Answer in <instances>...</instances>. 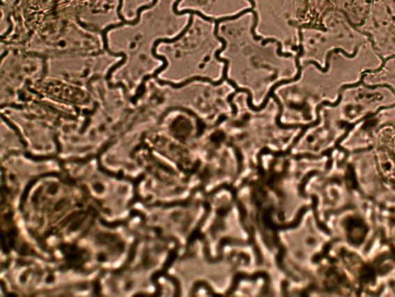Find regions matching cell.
I'll use <instances>...</instances> for the list:
<instances>
[{
	"label": "cell",
	"mask_w": 395,
	"mask_h": 297,
	"mask_svg": "<svg viewBox=\"0 0 395 297\" xmlns=\"http://www.w3.org/2000/svg\"><path fill=\"white\" fill-rule=\"evenodd\" d=\"M395 105V93L389 86H369L363 82L354 86L344 87L339 100L330 105L336 118L354 123L375 113L380 108Z\"/></svg>",
	"instance_id": "obj_1"
},
{
	"label": "cell",
	"mask_w": 395,
	"mask_h": 297,
	"mask_svg": "<svg viewBox=\"0 0 395 297\" xmlns=\"http://www.w3.org/2000/svg\"><path fill=\"white\" fill-rule=\"evenodd\" d=\"M357 29L368 35L382 59L395 56V0H373L367 20Z\"/></svg>",
	"instance_id": "obj_2"
},
{
	"label": "cell",
	"mask_w": 395,
	"mask_h": 297,
	"mask_svg": "<svg viewBox=\"0 0 395 297\" xmlns=\"http://www.w3.org/2000/svg\"><path fill=\"white\" fill-rule=\"evenodd\" d=\"M373 0H336L335 8L344 14L355 27L362 26L369 17Z\"/></svg>",
	"instance_id": "obj_3"
},
{
	"label": "cell",
	"mask_w": 395,
	"mask_h": 297,
	"mask_svg": "<svg viewBox=\"0 0 395 297\" xmlns=\"http://www.w3.org/2000/svg\"><path fill=\"white\" fill-rule=\"evenodd\" d=\"M362 82L369 86H389L395 93V56L387 59L378 70L364 73Z\"/></svg>",
	"instance_id": "obj_4"
},
{
	"label": "cell",
	"mask_w": 395,
	"mask_h": 297,
	"mask_svg": "<svg viewBox=\"0 0 395 297\" xmlns=\"http://www.w3.org/2000/svg\"><path fill=\"white\" fill-rule=\"evenodd\" d=\"M214 21H215V31H214L215 37L217 38V40L221 41L222 44V48L218 50V51L217 52H215V59H217V61H219L220 62H224L225 63V68L224 69V73H222V79L219 80L220 82H224V81H226L228 79V70H229V61L226 59H222L221 56H220V54L222 52H224V50L226 48L227 42L226 41V40L219 37V35H218L219 25L220 24L219 22V20H215Z\"/></svg>",
	"instance_id": "obj_5"
},
{
	"label": "cell",
	"mask_w": 395,
	"mask_h": 297,
	"mask_svg": "<svg viewBox=\"0 0 395 297\" xmlns=\"http://www.w3.org/2000/svg\"><path fill=\"white\" fill-rule=\"evenodd\" d=\"M376 125L395 123V105L391 107L380 110L375 118H373Z\"/></svg>",
	"instance_id": "obj_6"
},
{
	"label": "cell",
	"mask_w": 395,
	"mask_h": 297,
	"mask_svg": "<svg viewBox=\"0 0 395 297\" xmlns=\"http://www.w3.org/2000/svg\"><path fill=\"white\" fill-rule=\"evenodd\" d=\"M325 103H327V102H324V104H325ZM324 104H323V105H324ZM328 104H329V103H328ZM330 105H332V104H330ZM322 106H323V105H322ZM321 108H322V107H321ZM321 108H320V109H321Z\"/></svg>",
	"instance_id": "obj_7"
}]
</instances>
